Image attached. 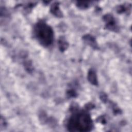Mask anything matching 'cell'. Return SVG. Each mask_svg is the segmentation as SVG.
Segmentation results:
<instances>
[{"label": "cell", "mask_w": 132, "mask_h": 132, "mask_svg": "<svg viewBox=\"0 0 132 132\" xmlns=\"http://www.w3.org/2000/svg\"><path fill=\"white\" fill-rule=\"evenodd\" d=\"M68 127L71 131H88L91 129L92 122L87 113H77L71 118Z\"/></svg>", "instance_id": "cell-1"}, {"label": "cell", "mask_w": 132, "mask_h": 132, "mask_svg": "<svg viewBox=\"0 0 132 132\" xmlns=\"http://www.w3.org/2000/svg\"><path fill=\"white\" fill-rule=\"evenodd\" d=\"M36 35L39 41L44 45H50L53 41V31L45 24H38L35 28Z\"/></svg>", "instance_id": "cell-2"}, {"label": "cell", "mask_w": 132, "mask_h": 132, "mask_svg": "<svg viewBox=\"0 0 132 132\" xmlns=\"http://www.w3.org/2000/svg\"><path fill=\"white\" fill-rule=\"evenodd\" d=\"M95 73L94 71H90V73H89V76H88V78L89 80L92 82V83H93V84H96L97 83L96 81V78L95 77Z\"/></svg>", "instance_id": "cell-3"}]
</instances>
